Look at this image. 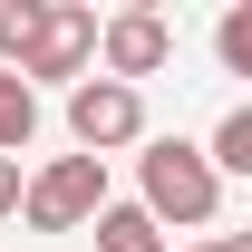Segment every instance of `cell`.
Returning a JSON list of instances; mask_svg holds the SVG:
<instances>
[{
  "mask_svg": "<svg viewBox=\"0 0 252 252\" xmlns=\"http://www.w3.org/2000/svg\"><path fill=\"white\" fill-rule=\"evenodd\" d=\"M39 20H49V0H0V68H20V59H30Z\"/></svg>",
  "mask_w": 252,
  "mask_h": 252,
  "instance_id": "obj_8",
  "label": "cell"
},
{
  "mask_svg": "<svg viewBox=\"0 0 252 252\" xmlns=\"http://www.w3.org/2000/svg\"><path fill=\"white\" fill-rule=\"evenodd\" d=\"M97 252H175V243H165V223L146 204H107L97 214Z\"/></svg>",
  "mask_w": 252,
  "mask_h": 252,
  "instance_id": "obj_6",
  "label": "cell"
},
{
  "mask_svg": "<svg viewBox=\"0 0 252 252\" xmlns=\"http://www.w3.org/2000/svg\"><path fill=\"white\" fill-rule=\"evenodd\" d=\"M185 252H223V233H204V243H185Z\"/></svg>",
  "mask_w": 252,
  "mask_h": 252,
  "instance_id": "obj_13",
  "label": "cell"
},
{
  "mask_svg": "<svg viewBox=\"0 0 252 252\" xmlns=\"http://www.w3.org/2000/svg\"><path fill=\"white\" fill-rule=\"evenodd\" d=\"M204 156H214V175H252V107H233V117L214 126V146H204Z\"/></svg>",
  "mask_w": 252,
  "mask_h": 252,
  "instance_id": "obj_9",
  "label": "cell"
},
{
  "mask_svg": "<svg viewBox=\"0 0 252 252\" xmlns=\"http://www.w3.org/2000/svg\"><path fill=\"white\" fill-rule=\"evenodd\" d=\"M107 214V165L97 156H49L30 175V204H20V223L30 233H78V223Z\"/></svg>",
  "mask_w": 252,
  "mask_h": 252,
  "instance_id": "obj_2",
  "label": "cell"
},
{
  "mask_svg": "<svg viewBox=\"0 0 252 252\" xmlns=\"http://www.w3.org/2000/svg\"><path fill=\"white\" fill-rule=\"evenodd\" d=\"M30 136H39V88L20 68H0V156H20Z\"/></svg>",
  "mask_w": 252,
  "mask_h": 252,
  "instance_id": "obj_7",
  "label": "cell"
},
{
  "mask_svg": "<svg viewBox=\"0 0 252 252\" xmlns=\"http://www.w3.org/2000/svg\"><path fill=\"white\" fill-rule=\"evenodd\" d=\"M175 59V30H165V10H107V30H97V78H156Z\"/></svg>",
  "mask_w": 252,
  "mask_h": 252,
  "instance_id": "obj_5",
  "label": "cell"
},
{
  "mask_svg": "<svg viewBox=\"0 0 252 252\" xmlns=\"http://www.w3.org/2000/svg\"><path fill=\"white\" fill-rule=\"evenodd\" d=\"M97 30H107V20H97L88 0H49V20H39L20 78H30V88H39V78H68V88H78V78L97 68Z\"/></svg>",
  "mask_w": 252,
  "mask_h": 252,
  "instance_id": "obj_4",
  "label": "cell"
},
{
  "mask_svg": "<svg viewBox=\"0 0 252 252\" xmlns=\"http://www.w3.org/2000/svg\"><path fill=\"white\" fill-rule=\"evenodd\" d=\"M136 204L156 223H175V233H204V223L223 214V175H214V156L194 146V136H146V156H136Z\"/></svg>",
  "mask_w": 252,
  "mask_h": 252,
  "instance_id": "obj_1",
  "label": "cell"
},
{
  "mask_svg": "<svg viewBox=\"0 0 252 252\" xmlns=\"http://www.w3.org/2000/svg\"><path fill=\"white\" fill-rule=\"evenodd\" d=\"M223 252H252V233H223Z\"/></svg>",
  "mask_w": 252,
  "mask_h": 252,
  "instance_id": "obj_12",
  "label": "cell"
},
{
  "mask_svg": "<svg viewBox=\"0 0 252 252\" xmlns=\"http://www.w3.org/2000/svg\"><path fill=\"white\" fill-rule=\"evenodd\" d=\"M68 136H78V156H117V146H146V88H126V78H78L68 88Z\"/></svg>",
  "mask_w": 252,
  "mask_h": 252,
  "instance_id": "obj_3",
  "label": "cell"
},
{
  "mask_svg": "<svg viewBox=\"0 0 252 252\" xmlns=\"http://www.w3.org/2000/svg\"><path fill=\"white\" fill-rule=\"evenodd\" d=\"M20 204H30V175H20V156H0V223L20 214Z\"/></svg>",
  "mask_w": 252,
  "mask_h": 252,
  "instance_id": "obj_11",
  "label": "cell"
},
{
  "mask_svg": "<svg viewBox=\"0 0 252 252\" xmlns=\"http://www.w3.org/2000/svg\"><path fill=\"white\" fill-rule=\"evenodd\" d=\"M214 59L233 68V78H252V0H233V10L214 20Z\"/></svg>",
  "mask_w": 252,
  "mask_h": 252,
  "instance_id": "obj_10",
  "label": "cell"
}]
</instances>
